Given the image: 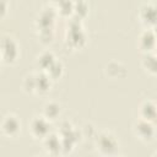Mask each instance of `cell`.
<instances>
[{
	"instance_id": "cell-1",
	"label": "cell",
	"mask_w": 157,
	"mask_h": 157,
	"mask_svg": "<svg viewBox=\"0 0 157 157\" xmlns=\"http://www.w3.org/2000/svg\"><path fill=\"white\" fill-rule=\"evenodd\" d=\"M94 145L97 151L104 157H112L118 152L119 142L110 131H101L94 136Z\"/></svg>"
},
{
	"instance_id": "cell-2",
	"label": "cell",
	"mask_w": 157,
	"mask_h": 157,
	"mask_svg": "<svg viewBox=\"0 0 157 157\" xmlns=\"http://www.w3.org/2000/svg\"><path fill=\"white\" fill-rule=\"evenodd\" d=\"M20 49L16 40L10 36H4L0 39V56L4 63L12 64L17 60Z\"/></svg>"
},
{
	"instance_id": "cell-3",
	"label": "cell",
	"mask_w": 157,
	"mask_h": 157,
	"mask_svg": "<svg viewBox=\"0 0 157 157\" xmlns=\"http://www.w3.org/2000/svg\"><path fill=\"white\" fill-rule=\"evenodd\" d=\"M28 130L33 137L44 139L49 132H52V124L43 115H34L29 121Z\"/></svg>"
},
{
	"instance_id": "cell-4",
	"label": "cell",
	"mask_w": 157,
	"mask_h": 157,
	"mask_svg": "<svg viewBox=\"0 0 157 157\" xmlns=\"http://www.w3.org/2000/svg\"><path fill=\"white\" fill-rule=\"evenodd\" d=\"M56 9L53 5H45L42 7L39 13L36 17V26L38 29L43 28H53L55 17H56Z\"/></svg>"
},
{
	"instance_id": "cell-5",
	"label": "cell",
	"mask_w": 157,
	"mask_h": 157,
	"mask_svg": "<svg viewBox=\"0 0 157 157\" xmlns=\"http://www.w3.org/2000/svg\"><path fill=\"white\" fill-rule=\"evenodd\" d=\"M132 131H134L135 136H137V139H140L145 142L151 141L155 137V125H153V123L140 119V118L134 123Z\"/></svg>"
},
{
	"instance_id": "cell-6",
	"label": "cell",
	"mask_w": 157,
	"mask_h": 157,
	"mask_svg": "<svg viewBox=\"0 0 157 157\" xmlns=\"http://www.w3.org/2000/svg\"><path fill=\"white\" fill-rule=\"evenodd\" d=\"M0 129L4 135L13 137L21 131V121L16 114L9 113L2 118L0 123Z\"/></svg>"
},
{
	"instance_id": "cell-7",
	"label": "cell",
	"mask_w": 157,
	"mask_h": 157,
	"mask_svg": "<svg viewBox=\"0 0 157 157\" xmlns=\"http://www.w3.org/2000/svg\"><path fill=\"white\" fill-rule=\"evenodd\" d=\"M137 16L146 28H153L156 23V5L153 2H145L139 9Z\"/></svg>"
},
{
	"instance_id": "cell-8",
	"label": "cell",
	"mask_w": 157,
	"mask_h": 157,
	"mask_svg": "<svg viewBox=\"0 0 157 157\" xmlns=\"http://www.w3.org/2000/svg\"><path fill=\"white\" fill-rule=\"evenodd\" d=\"M137 44L145 53H152L156 47V34L153 28H145L139 36Z\"/></svg>"
},
{
	"instance_id": "cell-9",
	"label": "cell",
	"mask_w": 157,
	"mask_h": 157,
	"mask_svg": "<svg viewBox=\"0 0 157 157\" xmlns=\"http://www.w3.org/2000/svg\"><path fill=\"white\" fill-rule=\"evenodd\" d=\"M86 33L83 27H67L66 42L72 48H80L86 43Z\"/></svg>"
},
{
	"instance_id": "cell-10",
	"label": "cell",
	"mask_w": 157,
	"mask_h": 157,
	"mask_svg": "<svg viewBox=\"0 0 157 157\" xmlns=\"http://www.w3.org/2000/svg\"><path fill=\"white\" fill-rule=\"evenodd\" d=\"M140 119L153 123L156 118V103L152 99H145L139 107Z\"/></svg>"
},
{
	"instance_id": "cell-11",
	"label": "cell",
	"mask_w": 157,
	"mask_h": 157,
	"mask_svg": "<svg viewBox=\"0 0 157 157\" xmlns=\"http://www.w3.org/2000/svg\"><path fill=\"white\" fill-rule=\"evenodd\" d=\"M43 146L48 153L59 155L60 153V136H59V134L49 132L43 139Z\"/></svg>"
},
{
	"instance_id": "cell-12",
	"label": "cell",
	"mask_w": 157,
	"mask_h": 157,
	"mask_svg": "<svg viewBox=\"0 0 157 157\" xmlns=\"http://www.w3.org/2000/svg\"><path fill=\"white\" fill-rule=\"evenodd\" d=\"M50 86H52V80L44 71L36 74V91L34 92L40 93V94L47 93L50 90Z\"/></svg>"
},
{
	"instance_id": "cell-13",
	"label": "cell",
	"mask_w": 157,
	"mask_h": 157,
	"mask_svg": "<svg viewBox=\"0 0 157 157\" xmlns=\"http://www.w3.org/2000/svg\"><path fill=\"white\" fill-rule=\"evenodd\" d=\"M105 72H107V75H109L112 78H117V77L120 78V77H124V76L126 75V67H125L121 63L113 60V61H110V63L107 64V66H105Z\"/></svg>"
},
{
	"instance_id": "cell-14",
	"label": "cell",
	"mask_w": 157,
	"mask_h": 157,
	"mask_svg": "<svg viewBox=\"0 0 157 157\" xmlns=\"http://www.w3.org/2000/svg\"><path fill=\"white\" fill-rule=\"evenodd\" d=\"M60 112H61L60 104L54 102V101H49L43 105V114L42 115L50 121V120L56 119L60 115Z\"/></svg>"
},
{
	"instance_id": "cell-15",
	"label": "cell",
	"mask_w": 157,
	"mask_h": 157,
	"mask_svg": "<svg viewBox=\"0 0 157 157\" xmlns=\"http://www.w3.org/2000/svg\"><path fill=\"white\" fill-rule=\"evenodd\" d=\"M56 60L55 55L50 50H43L38 56H37V65L42 71H45L54 61Z\"/></svg>"
},
{
	"instance_id": "cell-16",
	"label": "cell",
	"mask_w": 157,
	"mask_h": 157,
	"mask_svg": "<svg viewBox=\"0 0 157 157\" xmlns=\"http://www.w3.org/2000/svg\"><path fill=\"white\" fill-rule=\"evenodd\" d=\"M141 65L142 67L145 69L146 72L151 74V75H155L156 74V67H157V64H156V55L155 53H145L144 56H142V60H141Z\"/></svg>"
},
{
	"instance_id": "cell-17",
	"label": "cell",
	"mask_w": 157,
	"mask_h": 157,
	"mask_svg": "<svg viewBox=\"0 0 157 157\" xmlns=\"http://www.w3.org/2000/svg\"><path fill=\"white\" fill-rule=\"evenodd\" d=\"M48 76H49V78L53 81V80H58L59 77H61V75H63V72H64V65H63V63L60 61V60H55L45 71H44Z\"/></svg>"
},
{
	"instance_id": "cell-18",
	"label": "cell",
	"mask_w": 157,
	"mask_h": 157,
	"mask_svg": "<svg viewBox=\"0 0 157 157\" xmlns=\"http://www.w3.org/2000/svg\"><path fill=\"white\" fill-rule=\"evenodd\" d=\"M88 12V2L83 1V0H78L74 2V7H72V15L83 18Z\"/></svg>"
},
{
	"instance_id": "cell-19",
	"label": "cell",
	"mask_w": 157,
	"mask_h": 157,
	"mask_svg": "<svg viewBox=\"0 0 157 157\" xmlns=\"http://www.w3.org/2000/svg\"><path fill=\"white\" fill-rule=\"evenodd\" d=\"M72 7H74V2L69 1V0H61L59 2H56V12L64 15V16H71L72 15Z\"/></svg>"
},
{
	"instance_id": "cell-20",
	"label": "cell",
	"mask_w": 157,
	"mask_h": 157,
	"mask_svg": "<svg viewBox=\"0 0 157 157\" xmlns=\"http://www.w3.org/2000/svg\"><path fill=\"white\" fill-rule=\"evenodd\" d=\"M22 88L27 93H33L36 91V74H28L22 81Z\"/></svg>"
},
{
	"instance_id": "cell-21",
	"label": "cell",
	"mask_w": 157,
	"mask_h": 157,
	"mask_svg": "<svg viewBox=\"0 0 157 157\" xmlns=\"http://www.w3.org/2000/svg\"><path fill=\"white\" fill-rule=\"evenodd\" d=\"M38 38L43 43H50L54 38V29L53 28H43L38 29Z\"/></svg>"
},
{
	"instance_id": "cell-22",
	"label": "cell",
	"mask_w": 157,
	"mask_h": 157,
	"mask_svg": "<svg viewBox=\"0 0 157 157\" xmlns=\"http://www.w3.org/2000/svg\"><path fill=\"white\" fill-rule=\"evenodd\" d=\"M72 129H74L72 124H71L70 121H67V120H64V121H61L60 125H59V135L63 136V135L70 132Z\"/></svg>"
},
{
	"instance_id": "cell-23",
	"label": "cell",
	"mask_w": 157,
	"mask_h": 157,
	"mask_svg": "<svg viewBox=\"0 0 157 157\" xmlns=\"http://www.w3.org/2000/svg\"><path fill=\"white\" fill-rule=\"evenodd\" d=\"M7 7H9V4L7 1H4V0H0V18L4 17L7 12Z\"/></svg>"
},
{
	"instance_id": "cell-24",
	"label": "cell",
	"mask_w": 157,
	"mask_h": 157,
	"mask_svg": "<svg viewBox=\"0 0 157 157\" xmlns=\"http://www.w3.org/2000/svg\"><path fill=\"white\" fill-rule=\"evenodd\" d=\"M1 61H2V60H1V56H0V65H1Z\"/></svg>"
},
{
	"instance_id": "cell-25",
	"label": "cell",
	"mask_w": 157,
	"mask_h": 157,
	"mask_svg": "<svg viewBox=\"0 0 157 157\" xmlns=\"http://www.w3.org/2000/svg\"><path fill=\"white\" fill-rule=\"evenodd\" d=\"M117 157H124V156H117Z\"/></svg>"
},
{
	"instance_id": "cell-26",
	"label": "cell",
	"mask_w": 157,
	"mask_h": 157,
	"mask_svg": "<svg viewBox=\"0 0 157 157\" xmlns=\"http://www.w3.org/2000/svg\"><path fill=\"white\" fill-rule=\"evenodd\" d=\"M37 157H43V156H37Z\"/></svg>"
}]
</instances>
